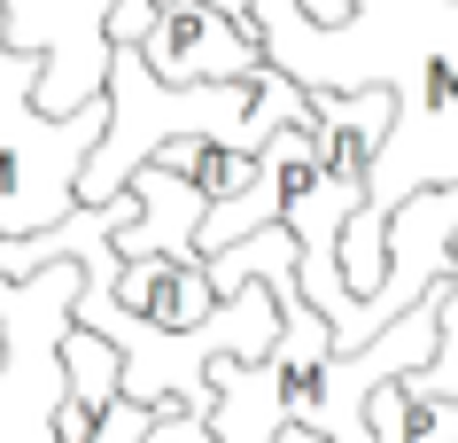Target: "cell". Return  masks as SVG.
<instances>
[{
    "label": "cell",
    "instance_id": "obj_1",
    "mask_svg": "<svg viewBox=\"0 0 458 443\" xmlns=\"http://www.w3.org/2000/svg\"><path fill=\"white\" fill-rule=\"evenodd\" d=\"M132 47H140V63L164 86H217V78H257L265 71V47L233 16H217L210 0H164Z\"/></svg>",
    "mask_w": 458,
    "mask_h": 443
},
{
    "label": "cell",
    "instance_id": "obj_2",
    "mask_svg": "<svg viewBox=\"0 0 458 443\" xmlns=\"http://www.w3.org/2000/svg\"><path fill=\"white\" fill-rule=\"evenodd\" d=\"M124 187H132V202H140V210L109 234V249H117V257H179V249H194V226H202V210H210V202L194 195L179 172L140 164Z\"/></svg>",
    "mask_w": 458,
    "mask_h": 443
},
{
    "label": "cell",
    "instance_id": "obj_3",
    "mask_svg": "<svg viewBox=\"0 0 458 443\" xmlns=\"http://www.w3.org/2000/svg\"><path fill=\"white\" fill-rule=\"evenodd\" d=\"M365 436L373 443H458V396H435L420 373H388L365 389Z\"/></svg>",
    "mask_w": 458,
    "mask_h": 443
},
{
    "label": "cell",
    "instance_id": "obj_4",
    "mask_svg": "<svg viewBox=\"0 0 458 443\" xmlns=\"http://www.w3.org/2000/svg\"><path fill=\"white\" fill-rule=\"evenodd\" d=\"M288 132H295V124L265 132V148H257V179H249L242 195H225V202H210V210H202V226H194V249H202V257L280 218V202H288Z\"/></svg>",
    "mask_w": 458,
    "mask_h": 443
},
{
    "label": "cell",
    "instance_id": "obj_5",
    "mask_svg": "<svg viewBox=\"0 0 458 443\" xmlns=\"http://www.w3.org/2000/svg\"><path fill=\"white\" fill-rule=\"evenodd\" d=\"M124 389V350L94 327H63V396H55V436H78L86 420Z\"/></svg>",
    "mask_w": 458,
    "mask_h": 443
},
{
    "label": "cell",
    "instance_id": "obj_6",
    "mask_svg": "<svg viewBox=\"0 0 458 443\" xmlns=\"http://www.w3.org/2000/svg\"><path fill=\"white\" fill-rule=\"evenodd\" d=\"M148 164H164V172H179L202 202H225L242 195L249 179H257V148H233V141H194V132H171V141L148 148Z\"/></svg>",
    "mask_w": 458,
    "mask_h": 443
},
{
    "label": "cell",
    "instance_id": "obj_7",
    "mask_svg": "<svg viewBox=\"0 0 458 443\" xmlns=\"http://www.w3.org/2000/svg\"><path fill=\"white\" fill-rule=\"evenodd\" d=\"M156 16V0H109V47H132Z\"/></svg>",
    "mask_w": 458,
    "mask_h": 443
},
{
    "label": "cell",
    "instance_id": "obj_8",
    "mask_svg": "<svg viewBox=\"0 0 458 443\" xmlns=\"http://www.w3.org/2000/svg\"><path fill=\"white\" fill-rule=\"evenodd\" d=\"M265 443H327V436H318V428H303V420H288V428H272Z\"/></svg>",
    "mask_w": 458,
    "mask_h": 443
},
{
    "label": "cell",
    "instance_id": "obj_9",
    "mask_svg": "<svg viewBox=\"0 0 458 443\" xmlns=\"http://www.w3.org/2000/svg\"><path fill=\"white\" fill-rule=\"evenodd\" d=\"M451 280H458V234H451Z\"/></svg>",
    "mask_w": 458,
    "mask_h": 443
},
{
    "label": "cell",
    "instance_id": "obj_10",
    "mask_svg": "<svg viewBox=\"0 0 458 443\" xmlns=\"http://www.w3.org/2000/svg\"><path fill=\"white\" fill-rule=\"evenodd\" d=\"M0 358H8V335H0Z\"/></svg>",
    "mask_w": 458,
    "mask_h": 443
}]
</instances>
